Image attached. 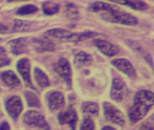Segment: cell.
Returning <instances> with one entry per match:
<instances>
[{
  "mask_svg": "<svg viewBox=\"0 0 154 130\" xmlns=\"http://www.w3.org/2000/svg\"><path fill=\"white\" fill-rule=\"evenodd\" d=\"M88 10L109 23L126 26H134L138 23L137 18L132 14L107 2L101 1L92 2L88 5Z\"/></svg>",
  "mask_w": 154,
  "mask_h": 130,
  "instance_id": "cell-1",
  "label": "cell"
},
{
  "mask_svg": "<svg viewBox=\"0 0 154 130\" xmlns=\"http://www.w3.org/2000/svg\"><path fill=\"white\" fill-rule=\"evenodd\" d=\"M154 93L149 90H140L134 97L133 103L128 113L132 124L140 121L144 118L154 106Z\"/></svg>",
  "mask_w": 154,
  "mask_h": 130,
  "instance_id": "cell-2",
  "label": "cell"
},
{
  "mask_svg": "<svg viewBox=\"0 0 154 130\" xmlns=\"http://www.w3.org/2000/svg\"><path fill=\"white\" fill-rule=\"evenodd\" d=\"M100 34L96 32L87 31L82 32H72L61 28L48 30L45 33V37L54 40L63 42L76 43L98 36Z\"/></svg>",
  "mask_w": 154,
  "mask_h": 130,
  "instance_id": "cell-3",
  "label": "cell"
},
{
  "mask_svg": "<svg viewBox=\"0 0 154 130\" xmlns=\"http://www.w3.org/2000/svg\"><path fill=\"white\" fill-rule=\"evenodd\" d=\"M103 115L108 121L120 126L125 125L126 119L123 112L113 103L105 101L102 104Z\"/></svg>",
  "mask_w": 154,
  "mask_h": 130,
  "instance_id": "cell-4",
  "label": "cell"
},
{
  "mask_svg": "<svg viewBox=\"0 0 154 130\" xmlns=\"http://www.w3.org/2000/svg\"><path fill=\"white\" fill-rule=\"evenodd\" d=\"M23 122L26 125L42 130H50L51 127L45 116L37 111L29 110L24 113Z\"/></svg>",
  "mask_w": 154,
  "mask_h": 130,
  "instance_id": "cell-5",
  "label": "cell"
},
{
  "mask_svg": "<svg viewBox=\"0 0 154 130\" xmlns=\"http://www.w3.org/2000/svg\"><path fill=\"white\" fill-rule=\"evenodd\" d=\"M54 70L67 87L71 89L73 84V72L69 60L66 57H60L55 65Z\"/></svg>",
  "mask_w": 154,
  "mask_h": 130,
  "instance_id": "cell-6",
  "label": "cell"
},
{
  "mask_svg": "<svg viewBox=\"0 0 154 130\" xmlns=\"http://www.w3.org/2000/svg\"><path fill=\"white\" fill-rule=\"evenodd\" d=\"M129 93V89L123 79L119 77L114 78L111 87L110 97L116 102L123 101Z\"/></svg>",
  "mask_w": 154,
  "mask_h": 130,
  "instance_id": "cell-7",
  "label": "cell"
},
{
  "mask_svg": "<svg viewBox=\"0 0 154 130\" xmlns=\"http://www.w3.org/2000/svg\"><path fill=\"white\" fill-rule=\"evenodd\" d=\"M110 63L116 70L125 74L131 80L137 78V72L135 67L127 59L120 57L116 58L111 61Z\"/></svg>",
  "mask_w": 154,
  "mask_h": 130,
  "instance_id": "cell-8",
  "label": "cell"
},
{
  "mask_svg": "<svg viewBox=\"0 0 154 130\" xmlns=\"http://www.w3.org/2000/svg\"><path fill=\"white\" fill-rule=\"evenodd\" d=\"M58 120L61 125H68L71 130H75L78 122V116L75 108L70 106L58 114Z\"/></svg>",
  "mask_w": 154,
  "mask_h": 130,
  "instance_id": "cell-9",
  "label": "cell"
},
{
  "mask_svg": "<svg viewBox=\"0 0 154 130\" xmlns=\"http://www.w3.org/2000/svg\"><path fill=\"white\" fill-rule=\"evenodd\" d=\"M17 69L20 75L27 86L35 90L31 78V63L27 57H23L18 60L17 63Z\"/></svg>",
  "mask_w": 154,
  "mask_h": 130,
  "instance_id": "cell-10",
  "label": "cell"
},
{
  "mask_svg": "<svg viewBox=\"0 0 154 130\" xmlns=\"http://www.w3.org/2000/svg\"><path fill=\"white\" fill-rule=\"evenodd\" d=\"M5 108L9 116L14 120L18 118L23 109V103L20 97L14 96L5 102Z\"/></svg>",
  "mask_w": 154,
  "mask_h": 130,
  "instance_id": "cell-11",
  "label": "cell"
},
{
  "mask_svg": "<svg viewBox=\"0 0 154 130\" xmlns=\"http://www.w3.org/2000/svg\"><path fill=\"white\" fill-rule=\"evenodd\" d=\"M30 42L26 37H20L10 40L7 43L11 53L19 56L27 53L29 51Z\"/></svg>",
  "mask_w": 154,
  "mask_h": 130,
  "instance_id": "cell-12",
  "label": "cell"
},
{
  "mask_svg": "<svg viewBox=\"0 0 154 130\" xmlns=\"http://www.w3.org/2000/svg\"><path fill=\"white\" fill-rule=\"evenodd\" d=\"M94 44L100 53L107 57H113L119 53L116 46L104 39L97 38L94 41Z\"/></svg>",
  "mask_w": 154,
  "mask_h": 130,
  "instance_id": "cell-13",
  "label": "cell"
},
{
  "mask_svg": "<svg viewBox=\"0 0 154 130\" xmlns=\"http://www.w3.org/2000/svg\"><path fill=\"white\" fill-rule=\"evenodd\" d=\"M47 104L49 109L52 111L59 110L65 105V98L63 93L59 91H53L48 94Z\"/></svg>",
  "mask_w": 154,
  "mask_h": 130,
  "instance_id": "cell-14",
  "label": "cell"
},
{
  "mask_svg": "<svg viewBox=\"0 0 154 130\" xmlns=\"http://www.w3.org/2000/svg\"><path fill=\"white\" fill-rule=\"evenodd\" d=\"M32 43L36 51L39 53L51 52L55 50L56 46L52 40L47 38H34Z\"/></svg>",
  "mask_w": 154,
  "mask_h": 130,
  "instance_id": "cell-15",
  "label": "cell"
},
{
  "mask_svg": "<svg viewBox=\"0 0 154 130\" xmlns=\"http://www.w3.org/2000/svg\"><path fill=\"white\" fill-rule=\"evenodd\" d=\"M1 77L4 84L11 89H17L21 85L20 79L13 71L6 70L3 72Z\"/></svg>",
  "mask_w": 154,
  "mask_h": 130,
  "instance_id": "cell-16",
  "label": "cell"
},
{
  "mask_svg": "<svg viewBox=\"0 0 154 130\" xmlns=\"http://www.w3.org/2000/svg\"><path fill=\"white\" fill-rule=\"evenodd\" d=\"M111 2L128 7L137 11H144L148 10L149 6L142 0H107Z\"/></svg>",
  "mask_w": 154,
  "mask_h": 130,
  "instance_id": "cell-17",
  "label": "cell"
},
{
  "mask_svg": "<svg viewBox=\"0 0 154 130\" xmlns=\"http://www.w3.org/2000/svg\"><path fill=\"white\" fill-rule=\"evenodd\" d=\"M94 57L90 53L81 51L75 55L74 63L78 67L89 66L94 62Z\"/></svg>",
  "mask_w": 154,
  "mask_h": 130,
  "instance_id": "cell-18",
  "label": "cell"
},
{
  "mask_svg": "<svg viewBox=\"0 0 154 130\" xmlns=\"http://www.w3.org/2000/svg\"><path fill=\"white\" fill-rule=\"evenodd\" d=\"M34 79L37 85L42 89L48 88L50 85V82L48 76L44 71L38 67L34 69Z\"/></svg>",
  "mask_w": 154,
  "mask_h": 130,
  "instance_id": "cell-19",
  "label": "cell"
},
{
  "mask_svg": "<svg viewBox=\"0 0 154 130\" xmlns=\"http://www.w3.org/2000/svg\"><path fill=\"white\" fill-rule=\"evenodd\" d=\"M82 111L84 114L92 116H98L100 112L99 104L94 101H85L81 105Z\"/></svg>",
  "mask_w": 154,
  "mask_h": 130,
  "instance_id": "cell-20",
  "label": "cell"
},
{
  "mask_svg": "<svg viewBox=\"0 0 154 130\" xmlns=\"http://www.w3.org/2000/svg\"><path fill=\"white\" fill-rule=\"evenodd\" d=\"M34 27L33 23L28 21L15 20L13 25V31L16 32H28L32 30Z\"/></svg>",
  "mask_w": 154,
  "mask_h": 130,
  "instance_id": "cell-21",
  "label": "cell"
},
{
  "mask_svg": "<svg viewBox=\"0 0 154 130\" xmlns=\"http://www.w3.org/2000/svg\"><path fill=\"white\" fill-rule=\"evenodd\" d=\"M42 9L43 12L46 15H54L60 11V6L56 2L46 1L42 3Z\"/></svg>",
  "mask_w": 154,
  "mask_h": 130,
  "instance_id": "cell-22",
  "label": "cell"
},
{
  "mask_svg": "<svg viewBox=\"0 0 154 130\" xmlns=\"http://www.w3.org/2000/svg\"><path fill=\"white\" fill-rule=\"evenodd\" d=\"M25 98L28 106L33 108L41 107L40 100L35 92L32 91H26L25 93Z\"/></svg>",
  "mask_w": 154,
  "mask_h": 130,
  "instance_id": "cell-23",
  "label": "cell"
},
{
  "mask_svg": "<svg viewBox=\"0 0 154 130\" xmlns=\"http://www.w3.org/2000/svg\"><path fill=\"white\" fill-rule=\"evenodd\" d=\"M38 10L37 7L35 5H26L17 9L16 14L19 16L28 15L35 13Z\"/></svg>",
  "mask_w": 154,
  "mask_h": 130,
  "instance_id": "cell-24",
  "label": "cell"
},
{
  "mask_svg": "<svg viewBox=\"0 0 154 130\" xmlns=\"http://www.w3.org/2000/svg\"><path fill=\"white\" fill-rule=\"evenodd\" d=\"M95 122L91 116H86L82 121L80 130H94L95 129Z\"/></svg>",
  "mask_w": 154,
  "mask_h": 130,
  "instance_id": "cell-25",
  "label": "cell"
},
{
  "mask_svg": "<svg viewBox=\"0 0 154 130\" xmlns=\"http://www.w3.org/2000/svg\"><path fill=\"white\" fill-rule=\"evenodd\" d=\"M66 13L69 19L75 20L78 19L79 13L75 6L72 3H67L66 7Z\"/></svg>",
  "mask_w": 154,
  "mask_h": 130,
  "instance_id": "cell-26",
  "label": "cell"
},
{
  "mask_svg": "<svg viewBox=\"0 0 154 130\" xmlns=\"http://www.w3.org/2000/svg\"><path fill=\"white\" fill-rule=\"evenodd\" d=\"M140 129L142 130H153V121H146L141 124Z\"/></svg>",
  "mask_w": 154,
  "mask_h": 130,
  "instance_id": "cell-27",
  "label": "cell"
},
{
  "mask_svg": "<svg viewBox=\"0 0 154 130\" xmlns=\"http://www.w3.org/2000/svg\"><path fill=\"white\" fill-rule=\"evenodd\" d=\"M7 52L5 49L0 47V61L7 59Z\"/></svg>",
  "mask_w": 154,
  "mask_h": 130,
  "instance_id": "cell-28",
  "label": "cell"
},
{
  "mask_svg": "<svg viewBox=\"0 0 154 130\" xmlns=\"http://www.w3.org/2000/svg\"><path fill=\"white\" fill-rule=\"evenodd\" d=\"M9 28L3 24H0V34L4 35L8 32Z\"/></svg>",
  "mask_w": 154,
  "mask_h": 130,
  "instance_id": "cell-29",
  "label": "cell"
},
{
  "mask_svg": "<svg viewBox=\"0 0 154 130\" xmlns=\"http://www.w3.org/2000/svg\"><path fill=\"white\" fill-rule=\"evenodd\" d=\"M11 129L10 125L7 122H4L0 125V130H8Z\"/></svg>",
  "mask_w": 154,
  "mask_h": 130,
  "instance_id": "cell-30",
  "label": "cell"
},
{
  "mask_svg": "<svg viewBox=\"0 0 154 130\" xmlns=\"http://www.w3.org/2000/svg\"><path fill=\"white\" fill-rule=\"evenodd\" d=\"M102 130H115L116 128L110 125H105L102 127Z\"/></svg>",
  "mask_w": 154,
  "mask_h": 130,
  "instance_id": "cell-31",
  "label": "cell"
},
{
  "mask_svg": "<svg viewBox=\"0 0 154 130\" xmlns=\"http://www.w3.org/2000/svg\"><path fill=\"white\" fill-rule=\"evenodd\" d=\"M29 0H7V2H26Z\"/></svg>",
  "mask_w": 154,
  "mask_h": 130,
  "instance_id": "cell-32",
  "label": "cell"
},
{
  "mask_svg": "<svg viewBox=\"0 0 154 130\" xmlns=\"http://www.w3.org/2000/svg\"><path fill=\"white\" fill-rule=\"evenodd\" d=\"M3 40L2 38H0V44H1L3 42Z\"/></svg>",
  "mask_w": 154,
  "mask_h": 130,
  "instance_id": "cell-33",
  "label": "cell"
},
{
  "mask_svg": "<svg viewBox=\"0 0 154 130\" xmlns=\"http://www.w3.org/2000/svg\"><path fill=\"white\" fill-rule=\"evenodd\" d=\"M1 88H0V91H1Z\"/></svg>",
  "mask_w": 154,
  "mask_h": 130,
  "instance_id": "cell-34",
  "label": "cell"
}]
</instances>
